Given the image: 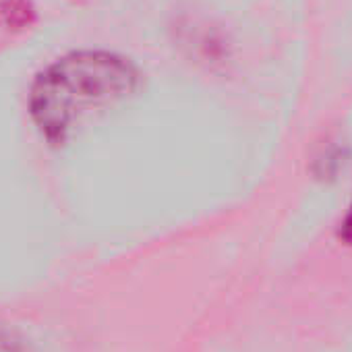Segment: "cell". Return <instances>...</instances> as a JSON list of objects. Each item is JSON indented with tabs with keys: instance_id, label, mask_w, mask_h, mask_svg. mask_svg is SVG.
<instances>
[{
	"instance_id": "obj_2",
	"label": "cell",
	"mask_w": 352,
	"mask_h": 352,
	"mask_svg": "<svg viewBox=\"0 0 352 352\" xmlns=\"http://www.w3.org/2000/svg\"><path fill=\"white\" fill-rule=\"evenodd\" d=\"M340 236H342V241L346 245H352V206H350V210L346 212V216H344V220L340 224Z\"/></svg>"
},
{
	"instance_id": "obj_1",
	"label": "cell",
	"mask_w": 352,
	"mask_h": 352,
	"mask_svg": "<svg viewBox=\"0 0 352 352\" xmlns=\"http://www.w3.org/2000/svg\"><path fill=\"white\" fill-rule=\"evenodd\" d=\"M137 81V69L118 54L73 52L36 79L30 110L40 131L60 141L94 112L131 96Z\"/></svg>"
}]
</instances>
